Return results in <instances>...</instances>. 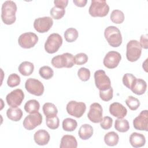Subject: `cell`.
I'll return each mask as SVG.
<instances>
[{
	"instance_id": "obj_19",
	"label": "cell",
	"mask_w": 148,
	"mask_h": 148,
	"mask_svg": "<svg viewBox=\"0 0 148 148\" xmlns=\"http://www.w3.org/2000/svg\"><path fill=\"white\" fill-rule=\"evenodd\" d=\"M130 143L134 147H140L143 146L146 143L145 136L138 132H133L130 136Z\"/></svg>"
},
{
	"instance_id": "obj_25",
	"label": "cell",
	"mask_w": 148,
	"mask_h": 148,
	"mask_svg": "<svg viewBox=\"0 0 148 148\" xmlns=\"http://www.w3.org/2000/svg\"><path fill=\"white\" fill-rule=\"evenodd\" d=\"M119 140V135L114 132H108L104 136V142L109 146H114L117 145Z\"/></svg>"
},
{
	"instance_id": "obj_17",
	"label": "cell",
	"mask_w": 148,
	"mask_h": 148,
	"mask_svg": "<svg viewBox=\"0 0 148 148\" xmlns=\"http://www.w3.org/2000/svg\"><path fill=\"white\" fill-rule=\"evenodd\" d=\"M109 112L114 117L122 119L127 115V110L122 104L119 102H113L109 106Z\"/></svg>"
},
{
	"instance_id": "obj_2",
	"label": "cell",
	"mask_w": 148,
	"mask_h": 148,
	"mask_svg": "<svg viewBox=\"0 0 148 148\" xmlns=\"http://www.w3.org/2000/svg\"><path fill=\"white\" fill-rule=\"evenodd\" d=\"M109 12V6L104 0H92L88 9L90 16L94 17H105Z\"/></svg>"
},
{
	"instance_id": "obj_39",
	"label": "cell",
	"mask_w": 148,
	"mask_h": 148,
	"mask_svg": "<svg viewBox=\"0 0 148 148\" xmlns=\"http://www.w3.org/2000/svg\"><path fill=\"white\" fill-rule=\"evenodd\" d=\"M113 96V88L110 87L109 89L105 91H99L100 98L103 101H109L111 100Z\"/></svg>"
},
{
	"instance_id": "obj_23",
	"label": "cell",
	"mask_w": 148,
	"mask_h": 148,
	"mask_svg": "<svg viewBox=\"0 0 148 148\" xmlns=\"http://www.w3.org/2000/svg\"><path fill=\"white\" fill-rule=\"evenodd\" d=\"M6 116L9 119L13 121H18L23 116L21 109L17 107H11L6 111Z\"/></svg>"
},
{
	"instance_id": "obj_16",
	"label": "cell",
	"mask_w": 148,
	"mask_h": 148,
	"mask_svg": "<svg viewBox=\"0 0 148 148\" xmlns=\"http://www.w3.org/2000/svg\"><path fill=\"white\" fill-rule=\"evenodd\" d=\"M133 126L137 130L147 131L148 129V113L147 110H142L138 116L133 120Z\"/></svg>"
},
{
	"instance_id": "obj_11",
	"label": "cell",
	"mask_w": 148,
	"mask_h": 148,
	"mask_svg": "<svg viewBox=\"0 0 148 148\" xmlns=\"http://www.w3.org/2000/svg\"><path fill=\"white\" fill-rule=\"evenodd\" d=\"M24 98V94L22 90L17 88L9 92L6 97V101L9 106L17 107L20 106Z\"/></svg>"
},
{
	"instance_id": "obj_34",
	"label": "cell",
	"mask_w": 148,
	"mask_h": 148,
	"mask_svg": "<svg viewBox=\"0 0 148 148\" xmlns=\"http://www.w3.org/2000/svg\"><path fill=\"white\" fill-rule=\"evenodd\" d=\"M46 123L47 127L50 129L56 130L59 127L60 120L57 115L51 117H46Z\"/></svg>"
},
{
	"instance_id": "obj_3",
	"label": "cell",
	"mask_w": 148,
	"mask_h": 148,
	"mask_svg": "<svg viewBox=\"0 0 148 148\" xmlns=\"http://www.w3.org/2000/svg\"><path fill=\"white\" fill-rule=\"evenodd\" d=\"M104 36L109 45L117 47L122 43V36L120 31L115 26H109L105 29Z\"/></svg>"
},
{
	"instance_id": "obj_31",
	"label": "cell",
	"mask_w": 148,
	"mask_h": 148,
	"mask_svg": "<svg viewBox=\"0 0 148 148\" xmlns=\"http://www.w3.org/2000/svg\"><path fill=\"white\" fill-rule=\"evenodd\" d=\"M111 21L117 24H121L124 20V14L123 12L120 10H113L110 14Z\"/></svg>"
},
{
	"instance_id": "obj_13",
	"label": "cell",
	"mask_w": 148,
	"mask_h": 148,
	"mask_svg": "<svg viewBox=\"0 0 148 148\" xmlns=\"http://www.w3.org/2000/svg\"><path fill=\"white\" fill-rule=\"evenodd\" d=\"M53 24V19L50 17L46 16L36 18L34 22V27L37 32L45 33L51 28Z\"/></svg>"
},
{
	"instance_id": "obj_4",
	"label": "cell",
	"mask_w": 148,
	"mask_h": 148,
	"mask_svg": "<svg viewBox=\"0 0 148 148\" xmlns=\"http://www.w3.org/2000/svg\"><path fill=\"white\" fill-rule=\"evenodd\" d=\"M51 63L52 65L56 68H70L75 64V57L71 53H65L62 54L54 57L51 59Z\"/></svg>"
},
{
	"instance_id": "obj_40",
	"label": "cell",
	"mask_w": 148,
	"mask_h": 148,
	"mask_svg": "<svg viewBox=\"0 0 148 148\" xmlns=\"http://www.w3.org/2000/svg\"><path fill=\"white\" fill-rule=\"evenodd\" d=\"M88 61V56L84 53H80L75 56V62L76 65H81L86 64Z\"/></svg>"
},
{
	"instance_id": "obj_42",
	"label": "cell",
	"mask_w": 148,
	"mask_h": 148,
	"mask_svg": "<svg viewBox=\"0 0 148 148\" xmlns=\"http://www.w3.org/2000/svg\"><path fill=\"white\" fill-rule=\"evenodd\" d=\"M140 45L142 48L147 49L148 48V40L147 35H142L140 38Z\"/></svg>"
},
{
	"instance_id": "obj_18",
	"label": "cell",
	"mask_w": 148,
	"mask_h": 148,
	"mask_svg": "<svg viewBox=\"0 0 148 148\" xmlns=\"http://www.w3.org/2000/svg\"><path fill=\"white\" fill-rule=\"evenodd\" d=\"M50 134L45 130H39L37 131L34 136L35 143L40 146L47 145L50 140Z\"/></svg>"
},
{
	"instance_id": "obj_15",
	"label": "cell",
	"mask_w": 148,
	"mask_h": 148,
	"mask_svg": "<svg viewBox=\"0 0 148 148\" xmlns=\"http://www.w3.org/2000/svg\"><path fill=\"white\" fill-rule=\"evenodd\" d=\"M103 109L101 105L97 102L92 103L90 106V110L87 113L88 119L94 123L101 122L102 119Z\"/></svg>"
},
{
	"instance_id": "obj_44",
	"label": "cell",
	"mask_w": 148,
	"mask_h": 148,
	"mask_svg": "<svg viewBox=\"0 0 148 148\" xmlns=\"http://www.w3.org/2000/svg\"><path fill=\"white\" fill-rule=\"evenodd\" d=\"M73 2L76 6L82 8L86 6L87 2V0H73Z\"/></svg>"
},
{
	"instance_id": "obj_32",
	"label": "cell",
	"mask_w": 148,
	"mask_h": 148,
	"mask_svg": "<svg viewBox=\"0 0 148 148\" xmlns=\"http://www.w3.org/2000/svg\"><path fill=\"white\" fill-rule=\"evenodd\" d=\"M65 10L64 8L55 6L53 7L50 11V14L55 20H60L65 15Z\"/></svg>"
},
{
	"instance_id": "obj_6",
	"label": "cell",
	"mask_w": 148,
	"mask_h": 148,
	"mask_svg": "<svg viewBox=\"0 0 148 148\" xmlns=\"http://www.w3.org/2000/svg\"><path fill=\"white\" fill-rule=\"evenodd\" d=\"M142 47L136 40H131L127 45L126 57L130 62L136 61L140 57Z\"/></svg>"
},
{
	"instance_id": "obj_21",
	"label": "cell",
	"mask_w": 148,
	"mask_h": 148,
	"mask_svg": "<svg viewBox=\"0 0 148 148\" xmlns=\"http://www.w3.org/2000/svg\"><path fill=\"white\" fill-rule=\"evenodd\" d=\"M147 88L146 82L142 79H136L132 86L131 88V90L136 95L143 94Z\"/></svg>"
},
{
	"instance_id": "obj_33",
	"label": "cell",
	"mask_w": 148,
	"mask_h": 148,
	"mask_svg": "<svg viewBox=\"0 0 148 148\" xmlns=\"http://www.w3.org/2000/svg\"><path fill=\"white\" fill-rule=\"evenodd\" d=\"M40 76L44 79L49 80L54 75L53 70L49 66H43L40 68L39 70Z\"/></svg>"
},
{
	"instance_id": "obj_36",
	"label": "cell",
	"mask_w": 148,
	"mask_h": 148,
	"mask_svg": "<svg viewBox=\"0 0 148 148\" xmlns=\"http://www.w3.org/2000/svg\"><path fill=\"white\" fill-rule=\"evenodd\" d=\"M136 79V78L135 77V76H134L132 74L130 73H127L124 74L123 77V79H122L123 83L128 88L131 89Z\"/></svg>"
},
{
	"instance_id": "obj_20",
	"label": "cell",
	"mask_w": 148,
	"mask_h": 148,
	"mask_svg": "<svg viewBox=\"0 0 148 148\" xmlns=\"http://www.w3.org/2000/svg\"><path fill=\"white\" fill-rule=\"evenodd\" d=\"M77 147V142L74 136L65 135L62 137L60 145V148H76Z\"/></svg>"
},
{
	"instance_id": "obj_14",
	"label": "cell",
	"mask_w": 148,
	"mask_h": 148,
	"mask_svg": "<svg viewBox=\"0 0 148 148\" xmlns=\"http://www.w3.org/2000/svg\"><path fill=\"white\" fill-rule=\"evenodd\" d=\"M121 60V54L116 51H110L105 56L103 64L108 69H113L118 66Z\"/></svg>"
},
{
	"instance_id": "obj_7",
	"label": "cell",
	"mask_w": 148,
	"mask_h": 148,
	"mask_svg": "<svg viewBox=\"0 0 148 148\" xmlns=\"http://www.w3.org/2000/svg\"><path fill=\"white\" fill-rule=\"evenodd\" d=\"M66 110L69 115L76 118H80L85 113L86 105L82 102L71 101L67 103Z\"/></svg>"
},
{
	"instance_id": "obj_1",
	"label": "cell",
	"mask_w": 148,
	"mask_h": 148,
	"mask_svg": "<svg viewBox=\"0 0 148 148\" xmlns=\"http://www.w3.org/2000/svg\"><path fill=\"white\" fill-rule=\"evenodd\" d=\"M17 5L12 1H6L3 3L1 8V18L5 24L12 25L16 20Z\"/></svg>"
},
{
	"instance_id": "obj_22",
	"label": "cell",
	"mask_w": 148,
	"mask_h": 148,
	"mask_svg": "<svg viewBox=\"0 0 148 148\" xmlns=\"http://www.w3.org/2000/svg\"><path fill=\"white\" fill-rule=\"evenodd\" d=\"M93 134V128L88 124H84L80 127L78 135L82 140H87L90 138Z\"/></svg>"
},
{
	"instance_id": "obj_8",
	"label": "cell",
	"mask_w": 148,
	"mask_h": 148,
	"mask_svg": "<svg viewBox=\"0 0 148 148\" xmlns=\"http://www.w3.org/2000/svg\"><path fill=\"white\" fill-rule=\"evenodd\" d=\"M95 84L99 91H105L111 87V82L103 70H98L94 73Z\"/></svg>"
},
{
	"instance_id": "obj_41",
	"label": "cell",
	"mask_w": 148,
	"mask_h": 148,
	"mask_svg": "<svg viewBox=\"0 0 148 148\" xmlns=\"http://www.w3.org/2000/svg\"><path fill=\"white\" fill-rule=\"evenodd\" d=\"M112 124L113 119L109 116H105L103 117L100 122L101 127L105 130L110 129L112 126Z\"/></svg>"
},
{
	"instance_id": "obj_30",
	"label": "cell",
	"mask_w": 148,
	"mask_h": 148,
	"mask_svg": "<svg viewBox=\"0 0 148 148\" xmlns=\"http://www.w3.org/2000/svg\"><path fill=\"white\" fill-rule=\"evenodd\" d=\"M78 31L74 28H69L64 32V36L66 42L71 43L75 42L78 37Z\"/></svg>"
},
{
	"instance_id": "obj_45",
	"label": "cell",
	"mask_w": 148,
	"mask_h": 148,
	"mask_svg": "<svg viewBox=\"0 0 148 148\" xmlns=\"http://www.w3.org/2000/svg\"><path fill=\"white\" fill-rule=\"evenodd\" d=\"M147 59H146L145 60V61L143 63V65H142V67L144 69V70L145 71V72H147Z\"/></svg>"
},
{
	"instance_id": "obj_26",
	"label": "cell",
	"mask_w": 148,
	"mask_h": 148,
	"mask_svg": "<svg viewBox=\"0 0 148 148\" xmlns=\"http://www.w3.org/2000/svg\"><path fill=\"white\" fill-rule=\"evenodd\" d=\"M40 104L36 99H31L28 101L24 105V110L28 113H35L39 111Z\"/></svg>"
},
{
	"instance_id": "obj_43",
	"label": "cell",
	"mask_w": 148,
	"mask_h": 148,
	"mask_svg": "<svg viewBox=\"0 0 148 148\" xmlns=\"http://www.w3.org/2000/svg\"><path fill=\"white\" fill-rule=\"evenodd\" d=\"M55 6H58L62 8H65L68 3V0H55L54 1Z\"/></svg>"
},
{
	"instance_id": "obj_37",
	"label": "cell",
	"mask_w": 148,
	"mask_h": 148,
	"mask_svg": "<svg viewBox=\"0 0 148 148\" xmlns=\"http://www.w3.org/2000/svg\"><path fill=\"white\" fill-rule=\"evenodd\" d=\"M20 77L17 74L12 73L8 76L7 84L10 87H14L20 84Z\"/></svg>"
},
{
	"instance_id": "obj_12",
	"label": "cell",
	"mask_w": 148,
	"mask_h": 148,
	"mask_svg": "<svg viewBox=\"0 0 148 148\" xmlns=\"http://www.w3.org/2000/svg\"><path fill=\"white\" fill-rule=\"evenodd\" d=\"M42 116L39 112L31 113L25 117L23 125L26 130H32L42 124Z\"/></svg>"
},
{
	"instance_id": "obj_9",
	"label": "cell",
	"mask_w": 148,
	"mask_h": 148,
	"mask_svg": "<svg viewBox=\"0 0 148 148\" xmlns=\"http://www.w3.org/2000/svg\"><path fill=\"white\" fill-rule=\"evenodd\" d=\"M25 88L28 92L36 96H41L45 90L44 86L42 82L34 78H29L26 80Z\"/></svg>"
},
{
	"instance_id": "obj_5",
	"label": "cell",
	"mask_w": 148,
	"mask_h": 148,
	"mask_svg": "<svg viewBox=\"0 0 148 148\" xmlns=\"http://www.w3.org/2000/svg\"><path fill=\"white\" fill-rule=\"evenodd\" d=\"M62 44L61 36L58 34L53 33L48 36L45 43V50L49 54H53L58 50Z\"/></svg>"
},
{
	"instance_id": "obj_10",
	"label": "cell",
	"mask_w": 148,
	"mask_h": 148,
	"mask_svg": "<svg viewBox=\"0 0 148 148\" xmlns=\"http://www.w3.org/2000/svg\"><path fill=\"white\" fill-rule=\"evenodd\" d=\"M38 42V36L34 32H28L22 34L18 39V43L24 49H30L35 46Z\"/></svg>"
},
{
	"instance_id": "obj_35",
	"label": "cell",
	"mask_w": 148,
	"mask_h": 148,
	"mask_svg": "<svg viewBox=\"0 0 148 148\" xmlns=\"http://www.w3.org/2000/svg\"><path fill=\"white\" fill-rule=\"evenodd\" d=\"M125 103L131 110H136L140 106V101L133 96H129L125 100Z\"/></svg>"
},
{
	"instance_id": "obj_27",
	"label": "cell",
	"mask_w": 148,
	"mask_h": 148,
	"mask_svg": "<svg viewBox=\"0 0 148 148\" xmlns=\"http://www.w3.org/2000/svg\"><path fill=\"white\" fill-rule=\"evenodd\" d=\"M43 113L46 117H51L56 116L58 113V110L56 105L50 102L45 103L42 107Z\"/></svg>"
},
{
	"instance_id": "obj_28",
	"label": "cell",
	"mask_w": 148,
	"mask_h": 148,
	"mask_svg": "<svg viewBox=\"0 0 148 148\" xmlns=\"http://www.w3.org/2000/svg\"><path fill=\"white\" fill-rule=\"evenodd\" d=\"M114 128L120 132H125L130 129L129 123L126 119H124L123 118L117 119L115 121Z\"/></svg>"
},
{
	"instance_id": "obj_38",
	"label": "cell",
	"mask_w": 148,
	"mask_h": 148,
	"mask_svg": "<svg viewBox=\"0 0 148 148\" xmlns=\"http://www.w3.org/2000/svg\"><path fill=\"white\" fill-rule=\"evenodd\" d=\"M90 71L86 68H80L77 71V76L83 82H86L90 77Z\"/></svg>"
},
{
	"instance_id": "obj_24",
	"label": "cell",
	"mask_w": 148,
	"mask_h": 148,
	"mask_svg": "<svg viewBox=\"0 0 148 148\" xmlns=\"http://www.w3.org/2000/svg\"><path fill=\"white\" fill-rule=\"evenodd\" d=\"M18 70L22 75L28 76L33 73L34 70V65L31 62L24 61L19 65Z\"/></svg>"
},
{
	"instance_id": "obj_29",
	"label": "cell",
	"mask_w": 148,
	"mask_h": 148,
	"mask_svg": "<svg viewBox=\"0 0 148 148\" xmlns=\"http://www.w3.org/2000/svg\"><path fill=\"white\" fill-rule=\"evenodd\" d=\"M62 126L64 131L71 132L76 128L77 126V123L75 120L73 119L66 118L63 120Z\"/></svg>"
}]
</instances>
